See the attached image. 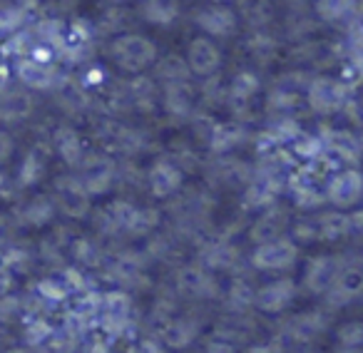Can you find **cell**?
<instances>
[{"label": "cell", "instance_id": "10", "mask_svg": "<svg viewBox=\"0 0 363 353\" xmlns=\"http://www.w3.org/2000/svg\"><path fill=\"white\" fill-rule=\"evenodd\" d=\"M50 199H52V204H55V212L62 214L65 219L82 222V219L90 217L92 197L82 189V184L77 182L75 174L57 176L50 187Z\"/></svg>", "mask_w": 363, "mask_h": 353}, {"label": "cell", "instance_id": "8", "mask_svg": "<svg viewBox=\"0 0 363 353\" xmlns=\"http://www.w3.org/2000/svg\"><path fill=\"white\" fill-rule=\"evenodd\" d=\"M298 262V244L284 237L269 239V242L254 244L252 254H249V267L254 271L262 274H284Z\"/></svg>", "mask_w": 363, "mask_h": 353}, {"label": "cell", "instance_id": "43", "mask_svg": "<svg viewBox=\"0 0 363 353\" xmlns=\"http://www.w3.org/2000/svg\"><path fill=\"white\" fill-rule=\"evenodd\" d=\"M177 311H179V296H177L174 291L157 293V296L152 298L150 316H147V321H150V326L155 328V331H160V328L164 326V323L169 321Z\"/></svg>", "mask_w": 363, "mask_h": 353}, {"label": "cell", "instance_id": "49", "mask_svg": "<svg viewBox=\"0 0 363 353\" xmlns=\"http://www.w3.org/2000/svg\"><path fill=\"white\" fill-rule=\"evenodd\" d=\"M16 155V140L8 132V127H0V167L8 164Z\"/></svg>", "mask_w": 363, "mask_h": 353}, {"label": "cell", "instance_id": "54", "mask_svg": "<svg viewBox=\"0 0 363 353\" xmlns=\"http://www.w3.org/2000/svg\"><path fill=\"white\" fill-rule=\"evenodd\" d=\"M6 291H13V274L0 267V293Z\"/></svg>", "mask_w": 363, "mask_h": 353}, {"label": "cell", "instance_id": "19", "mask_svg": "<svg viewBox=\"0 0 363 353\" xmlns=\"http://www.w3.org/2000/svg\"><path fill=\"white\" fill-rule=\"evenodd\" d=\"M343 267V257H336V254H316L306 262L303 267V276L301 284L311 296H321V293L328 291L333 281L338 279V271Z\"/></svg>", "mask_w": 363, "mask_h": 353}, {"label": "cell", "instance_id": "28", "mask_svg": "<svg viewBox=\"0 0 363 353\" xmlns=\"http://www.w3.org/2000/svg\"><path fill=\"white\" fill-rule=\"evenodd\" d=\"M259 90H262V80L254 72L242 70L229 80V85H224V105H229L234 112H242L252 105Z\"/></svg>", "mask_w": 363, "mask_h": 353}, {"label": "cell", "instance_id": "45", "mask_svg": "<svg viewBox=\"0 0 363 353\" xmlns=\"http://www.w3.org/2000/svg\"><path fill=\"white\" fill-rule=\"evenodd\" d=\"M291 155L298 157V159L313 162L316 157L323 155V142L318 135H311V132H298V137L291 140Z\"/></svg>", "mask_w": 363, "mask_h": 353}, {"label": "cell", "instance_id": "48", "mask_svg": "<svg viewBox=\"0 0 363 353\" xmlns=\"http://www.w3.org/2000/svg\"><path fill=\"white\" fill-rule=\"evenodd\" d=\"M127 353H167V348L160 341V336H142L140 341L127 348Z\"/></svg>", "mask_w": 363, "mask_h": 353}, {"label": "cell", "instance_id": "51", "mask_svg": "<svg viewBox=\"0 0 363 353\" xmlns=\"http://www.w3.org/2000/svg\"><path fill=\"white\" fill-rule=\"evenodd\" d=\"M85 353H117V348L107 338H92L85 343Z\"/></svg>", "mask_w": 363, "mask_h": 353}, {"label": "cell", "instance_id": "53", "mask_svg": "<svg viewBox=\"0 0 363 353\" xmlns=\"http://www.w3.org/2000/svg\"><path fill=\"white\" fill-rule=\"evenodd\" d=\"M75 3H77V0H48V6H50L52 11H57V13L72 11V8H75Z\"/></svg>", "mask_w": 363, "mask_h": 353}, {"label": "cell", "instance_id": "27", "mask_svg": "<svg viewBox=\"0 0 363 353\" xmlns=\"http://www.w3.org/2000/svg\"><path fill=\"white\" fill-rule=\"evenodd\" d=\"M67 259L72 262V267L82 269V271H95V269L105 267L107 254L95 237H72L67 244Z\"/></svg>", "mask_w": 363, "mask_h": 353}, {"label": "cell", "instance_id": "59", "mask_svg": "<svg viewBox=\"0 0 363 353\" xmlns=\"http://www.w3.org/2000/svg\"><path fill=\"white\" fill-rule=\"evenodd\" d=\"M110 3H122V0H110Z\"/></svg>", "mask_w": 363, "mask_h": 353}, {"label": "cell", "instance_id": "18", "mask_svg": "<svg viewBox=\"0 0 363 353\" xmlns=\"http://www.w3.org/2000/svg\"><path fill=\"white\" fill-rule=\"evenodd\" d=\"M197 87L192 85V80L182 82H169V85L160 87V105L172 120L189 122V117L197 112Z\"/></svg>", "mask_w": 363, "mask_h": 353}, {"label": "cell", "instance_id": "47", "mask_svg": "<svg viewBox=\"0 0 363 353\" xmlns=\"http://www.w3.org/2000/svg\"><path fill=\"white\" fill-rule=\"evenodd\" d=\"M336 341L338 346H361L363 343V323L358 318L346 321L336 328Z\"/></svg>", "mask_w": 363, "mask_h": 353}, {"label": "cell", "instance_id": "11", "mask_svg": "<svg viewBox=\"0 0 363 353\" xmlns=\"http://www.w3.org/2000/svg\"><path fill=\"white\" fill-rule=\"evenodd\" d=\"M363 192V179L358 167H346V169L331 172L326 179V187H323V199L331 207L348 212V209L358 207Z\"/></svg>", "mask_w": 363, "mask_h": 353}, {"label": "cell", "instance_id": "36", "mask_svg": "<svg viewBox=\"0 0 363 353\" xmlns=\"http://www.w3.org/2000/svg\"><path fill=\"white\" fill-rule=\"evenodd\" d=\"M234 3H237L234 11H237L239 23L244 21L252 30H264L277 16L272 0H234Z\"/></svg>", "mask_w": 363, "mask_h": 353}, {"label": "cell", "instance_id": "25", "mask_svg": "<svg viewBox=\"0 0 363 353\" xmlns=\"http://www.w3.org/2000/svg\"><path fill=\"white\" fill-rule=\"evenodd\" d=\"M323 142V152L331 157L333 162H343V164H358L361 157V140L356 132L348 130H328L323 135H318Z\"/></svg>", "mask_w": 363, "mask_h": 353}, {"label": "cell", "instance_id": "16", "mask_svg": "<svg viewBox=\"0 0 363 353\" xmlns=\"http://www.w3.org/2000/svg\"><path fill=\"white\" fill-rule=\"evenodd\" d=\"M145 187L155 199H172L184 187V172L169 159V157H157L145 174Z\"/></svg>", "mask_w": 363, "mask_h": 353}, {"label": "cell", "instance_id": "55", "mask_svg": "<svg viewBox=\"0 0 363 353\" xmlns=\"http://www.w3.org/2000/svg\"><path fill=\"white\" fill-rule=\"evenodd\" d=\"M331 353H361V346H336Z\"/></svg>", "mask_w": 363, "mask_h": 353}, {"label": "cell", "instance_id": "3", "mask_svg": "<svg viewBox=\"0 0 363 353\" xmlns=\"http://www.w3.org/2000/svg\"><path fill=\"white\" fill-rule=\"evenodd\" d=\"M172 291L179 296V301L189 303H214L222 298V281L217 274L209 269L194 264H184L174 271V281H172Z\"/></svg>", "mask_w": 363, "mask_h": 353}, {"label": "cell", "instance_id": "37", "mask_svg": "<svg viewBox=\"0 0 363 353\" xmlns=\"http://www.w3.org/2000/svg\"><path fill=\"white\" fill-rule=\"evenodd\" d=\"M313 13L328 26L351 23L358 18V0H313Z\"/></svg>", "mask_w": 363, "mask_h": 353}, {"label": "cell", "instance_id": "26", "mask_svg": "<svg viewBox=\"0 0 363 353\" xmlns=\"http://www.w3.org/2000/svg\"><path fill=\"white\" fill-rule=\"evenodd\" d=\"M55 217L57 212L50 194H38V197L23 202L13 219H16V224H21L26 229H48L55 222Z\"/></svg>", "mask_w": 363, "mask_h": 353}, {"label": "cell", "instance_id": "30", "mask_svg": "<svg viewBox=\"0 0 363 353\" xmlns=\"http://www.w3.org/2000/svg\"><path fill=\"white\" fill-rule=\"evenodd\" d=\"M52 150H55V155L60 157L67 167H77L82 162V157L87 155L85 137L72 125H60L52 132Z\"/></svg>", "mask_w": 363, "mask_h": 353}, {"label": "cell", "instance_id": "56", "mask_svg": "<svg viewBox=\"0 0 363 353\" xmlns=\"http://www.w3.org/2000/svg\"><path fill=\"white\" fill-rule=\"evenodd\" d=\"M6 187H8V174L3 172V167H0V192H3Z\"/></svg>", "mask_w": 363, "mask_h": 353}, {"label": "cell", "instance_id": "21", "mask_svg": "<svg viewBox=\"0 0 363 353\" xmlns=\"http://www.w3.org/2000/svg\"><path fill=\"white\" fill-rule=\"evenodd\" d=\"M313 224H316L318 242L336 244L348 239L351 234L358 237V232H361V214H348L341 212V209H333V212H321L318 217H313Z\"/></svg>", "mask_w": 363, "mask_h": 353}, {"label": "cell", "instance_id": "33", "mask_svg": "<svg viewBox=\"0 0 363 353\" xmlns=\"http://www.w3.org/2000/svg\"><path fill=\"white\" fill-rule=\"evenodd\" d=\"M224 311L249 313L254 308V284L247 276H232L227 288H222Z\"/></svg>", "mask_w": 363, "mask_h": 353}, {"label": "cell", "instance_id": "23", "mask_svg": "<svg viewBox=\"0 0 363 353\" xmlns=\"http://www.w3.org/2000/svg\"><path fill=\"white\" fill-rule=\"evenodd\" d=\"M35 110V97L26 87H0V127L26 122Z\"/></svg>", "mask_w": 363, "mask_h": 353}, {"label": "cell", "instance_id": "35", "mask_svg": "<svg viewBox=\"0 0 363 353\" xmlns=\"http://www.w3.org/2000/svg\"><path fill=\"white\" fill-rule=\"evenodd\" d=\"M279 194H281V189L264 182V179L252 176L242 192V207L247 209V212H264L267 207L279 202Z\"/></svg>", "mask_w": 363, "mask_h": 353}, {"label": "cell", "instance_id": "7", "mask_svg": "<svg viewBox=\"0 0 363 353\" xmlns=\"http://www.w3.org/2000/svg\"><path fill=\"white\" fill-rule=\"evenodd\" d=\"M75 169L77 182L90 197H105L120 179V167H117L115 157L107 152H87Z\"/></svg>", "mask_w": 363, "mask_h": 353}, {"label": "cell", "instance_id": "29", "mask_svg": "<svg viewBox=\"0 0 363 353\" xmlns=\"http://www.w3.org/2000/svg\"><path fill=\"white\" fill-rule=\"evenodd\" d=\"M249 130L239 120L229 122H214V130L209 135V152L212 155H234V150L242 145H247Z\"/></svg>", "mask_w": 363, "mask_h": 353}, {"label": "cell", "instance_id": "46", "mask_svg": "<svg viewBox=\"0 0 363 353\" xmlns=\"http://www.w3.org/2000/svg\"><path fill=\"white\" fill-rule=\"evenodd\" d=\"M26 21V13L21 11L16 0H0V33L13 30Z\"/></svg>", "mask_w": 363, "mask_h": 353}, {"label": "cell", "instance_id": "15", "mask_svg": "<svg viewBox=\"0 0 363 353\" xmlns=\"http://www.w3.org/2000/svg\"><path fill=\"white\" fill-rule=\"evenodd\" d=\"M207 179L212 187L219 189H244L252 179V164L234 155H217L207 167Z\"/></svg>", "mask_w": 363, "mask_h": 353}, {"label": "cell", "instance_id": "24", "mask_svg": "<svg viewBox=\"0 0 363 353\" xmlns=\"http://www.w3.org/2000/svg\"><path fill=\"white\" fill-rule=\"evenodd\" d=\"M289 224H291L289 212L277 202L264 209V212H259V217L254 219V224L249 227V239H252L254 244H262V242H269V239L284 237Z\"/></svg>", "mask_w": 363, "mask_h": 353}, {"label": "cell", "instance_id": "58", "mask_svg": "<svg viewBox=\"0 0 363 353\" xmlns=\"http://www.w3.org/2000/svg\"><path fill=\"white\" fill-rule=\"evenodd\" d=\"M209 3H224V6H229L232 0H209Z\"/></svg>", "mask_w": 363, "mask_h": 353}, {"label": "cell", "instance_id": "20", "mask_svg": "<svg viewBox=\"0 0 363 353\" xmlns=\"http://www.w3.org/2000/svg\"><path fill=\"white\" fill-rule=\"evenodd\" d=\"M194 26L207 38H232L239 30V18L234 6L209 3L194 13Z\"/></svg>", "mask_w": 363, "mask_h": 353}, {"label": "cell", "instance_id": "34", "mask_svg": "<svg viewBox=\"0 0 363 353\" xmlns=\"http://www.w3.org/2000/svg\"><path fill=\"white\" fill-rule=\"evenodd\" d=\"M48 174V152L43 147H30L23 155V162L18 167V184L26 189L35 187Z\"/></svg>", "mask_w": 363, "mask_h": 353}, {"label": "cell", "instance_id": "1", "mask_svg": "<svg viewBox=\"0 0 363 353\" xmlns=\"http://www.w3.org/2000/svg\"><path fill=\"white\" fill-rule=\"evenodd\" d=\"M97 328L105 333L107 341L120 343L132 341L140 331V318H137L135 296L122 288H110L100 293V306H97Z\"/></svg>", "mask_w": 363, "mask_h": 353}, {"label": "cell", "instance_id": "50", "mask_svg": "<svg viewBox=\"0 0 363 353\" xmlns=\"http://www.w3.org/2000/svg\"><path fill=\"white\" fill-rule=\"evenodd\" d=\"M202 353H239V351H237V346H234V343L224 341V338L212 336L207 343H204Z\"/></svg>", "mask_w": 363, "mask_h": 353}, {"label": "cell", "instance_id": "40", "mask_svg": "<svg viewBox=\"0 0 363 353\" xmlns=\"http://www.w3.org/2000/svg\"><path fill=\"white\" fill-rule=\"evenodd\" d=\"M155 82L160 85H169V82H182V80H189V67L184 62L182 55H167V57H157L155 60Z\"/></svg>", "mask_w": 363, "mask_h": 353}, {"label": "cell", "instance_id": "39", "mask_svg": "<svg viewBox=\"0 0 363 353\" xmlns=\"http://www.w3.org/2000/svg\"><path fill=\"white\" fill-rule=\"evenodd\" d=\"M33 293H35L38 298H43V301H45L52 311L72 298L70 288H67V284L62 281V276H43L40 281L35 284Z\"/></svg>", "mask_w": 363, "mask_h": 353}, {"label": "cell", "instance_id": "9", "mask_svg": "<svg viewBox=\"0 0 363 353\" xmlns=\"http://www.w3.org/2000/svg\"><path fill=\"white\" fill-rule=\"evenodd\" d=\"M323 298V311L336 313L348 308L361 298V257L353 254L351 259H343V267L338 271V279L328 286Z\"/></svg>", "mask_w": 363, "mask_h": 353}, {"label": "cell", "instance_id": "4", "mask_svg": "<svg viewBox=\"0 0 363 353\" xmlns=\"http://www.w3.org/2000/svg\"><path fill=\"white\" fill-rule=\"evenodd\" d=\"M331 321H333V316L328 311H323V308H311V311L294 313V316L281 321L277 343L308 348L326 336L328 328H331Z\"/></svg>", "mask_w": 363, "mask_h": 353}, {"label": "cell", "instance_id": "14", "mask_svg": "<svg viewBox=\"0 0 363 353\" xmlns=\"http://www.w3.org/2000/svg\"><path fill=\"white\" fill-rule=\"evenodd\" d=\"M298 296V286L294 279L279 276L272 281L262 284L259 288H254V308L259 313H267V316H279L284 313Z\"/></svg>", "mask_w": 363, "mask_h": 353}, {"label": "cell", "instance_id": "5", "mask_svg": "<svg viewBox=\"0 0 363 353\" xmlns=\"http://www.w3.org/2000/svg\"><path fill=\"white\" fill-rule=\"evenodd\" d=\"M110 57L127 75H142L147 67L155 65L157 45L140 33H122V35L112 38Z\"/></svg>", "mask_w": 363, "mask_h": 353}, {"label": "cell", "instance_id": "2", "mask_svg": "<svg viewBox=\"0 0 363 353\" xmlns=\"http://www.w3.org/2000/svg\"><path fill=\"white\" fill-rule=\"evenodd\" d=\"M150 259L142 249H122L107 257L102 274L115 288L127 293L147 291L150 288Z\"/></svg>", "mask_w": 363, "mask_h": 353}, {"label": "cell", "instance_id": "38", "mask_svg": "<svg viewBox=\"0 0 363 353\" xmlns=\"http://www.w3.org/2000/svg\"><path fill=\"white\" fill-rule=\"evenodd\" d=\"M140 18L150 26L167 28L179 16V0H142L137 8Z\"/></svg>", "mask_w": 363, "mask_h": 353}, {"label": "cell", "instance_id": "12", "mask_svg": "<svg viewBox=\"0 0 363 353\" xmlns=\"http://www.w3.org/2000/svg\"><path fill=\"white\" fill-rule=\"evenodd\" d=\"M242 252L229 237L202 239L197 249V264L209 269L212 274H237L242 267Z\"/></svg>", "mask_w": 363, "mask_h": 353}, {"label": "cell", "instance_id": "42", "mask_svg": "<svg viewBox=\"0 0 363 353\" xmlns=\"http://www.w3.org/2000/svg\"><path fill=\"white\" fill-rule=\"evenodd\" d=\"M55 326L50 323V318H26L21 323V336H23V346L28 348H43L48 346Z\"/></svg>", "mask_w": 363, "mask_h": 353}, {"label": "cell", "instance_id": "31", "mask_svg": "<svg viewBox=\"0 0 363 353\" xmlns=\"http://www.w3.org/2000/svg\"><path fill=\"white\" fill-rule=\"evenodd\" d=\"M254 333H257V321H254L252 311H249V313L224 311L222 316H219L217 326H214L212 336L224 338V341L239 346V343H247L249 338L254 336Z\"/></svg>", "mask_w": 363, "mask_h": 353}, {"label": "cell", "instance_id": "57", "mask_svg": "<svg viewBox=\"0 0 363 353\" xmlns=\"http://www.w3.org/2000/svg\"><path fill=\"white\" fill-rule=\"evenodd\" d=\"M296 353H321V351H311V348H301V351H296Z\"/></svg>", "mask_w": 363, "mask_h": 353}, {"label": "cell", "instance_id": "17", "mask_svg": "<svg viewBox=\"0 0 363 353\" xmlns=\"http://www.w3.org/2000/svg\"><path fill=\"white\" fill-rule=\"evenodd\" d=\"M16 77L30 92H48V90L55 92L65 82V77L60 75V70L52 62H40V60H33V57H18Z\"/></svg>", "mask_w": 363, "mask_h": 353}, {"label": "cell", "instance_id": "44", "mask_svg": "<svg viewBox=\"0 0 363 353\" xmlns=\"http://www.w3.org/2000/svg\"><path fill=\"white\" fill-rule=\"evenodd\" d=\"M244 47H247L254 60L269 62V60H274V55L279 52V40L274 35H269L267 30H254V35L244 43Z\"/></svg>", "mask_w": 363, "mask_h": 353}, {"label": "cell", "instance_id": "22", "mask_svg": "<svg viewBox=\"0 0 363 353\" xmlns=\"http://www.w3.org/2000/svg\"><path fill=\"white\" fill-rule=\"evenodd\" d=\"M184 62L189 67V75H197L204 80V77H212L219 72V67H222V50H219V45L212 38L199 35L187 45Z\"/></svg>", "mask_w": 363, "mask_h": 353}, {"label": "cell", "instance_id": "6", "mask_svg": "<svg viewBox=\"0 0 363 353\" xmlns=\"http://www.w3.org/2000/svg\"><path fill=\"white\" fill-rule=\"evenodd\" d=\"M353 95L348 82L331 75L308 77L306 87H303V102H306V107L313 115H336V112L343 110V105Z\"/></svg>", "mask_w": 363, "mask_h": 353}, {"label": "cell", "instance_id": "13", "mask_svg": "<svg viewBox=\"0 0 363 353\" xmlns=\"http://www.w3.org/2000/svg\"><path fill=\"white\" fill-rule=\"evenodd\" d=\"M204 331V321L199 318L197 311H177L164 326L157 331L160 341L164 343V348L172 351H187L197 343V338Z\"/></svg>", "mask_w": 363, "mask_h": 353}, {"label": "cell", "instance_id": "41", "mask_svg": "<svg viewBox=\"0 0 363 353\" xmlns=\"http://www.w3.org/2000/svg\"><path fill=\"white\" fill-rule=\"evenodd\" d=\"M162 224V212L155 207H140L137 204L135 214L130 219V227H127V237L140 239V237H150L157 232V227Z\"/></svg>", "mask_w": 363, "mask_h": 353}, {"label": "cell", "instance_id": "32", "mask_svg": "<svg viewBox=\"0 0 363 353\" xmlns=\"http://www.w3.org/2000/svg\"><path fill=\"white\" fill-rule=\"evenodd\" d=\"M125 92L130 97L132 112H152L160 105V85L155 77L135 75L130 82H125Z\"/></svg>", "mask_w": 363, "mask_h": 353}, {"label": "cell", "instance_id": "52", "mask_svg": "<svg viewBox=\"0 0 363 353\" xmlns=\"http://www.w3.org/2000/svg\"><path fill=\"white\" fill-rule=\"evenodd\" d=\"M242 353H281V343H277V341H269V343L257 341V343H249Z\"/></svg>", "mask_w": 363, "mask_h": 353}]
</instances>
